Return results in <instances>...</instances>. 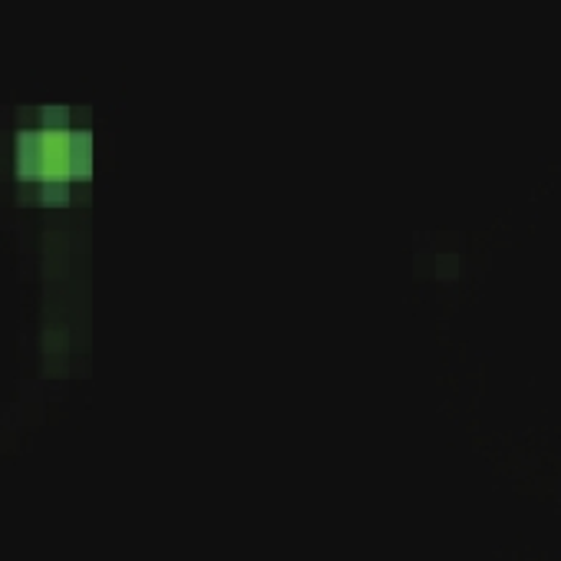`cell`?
Wrapping results in <instances>:
<instances>
[{
  "label": "cell",
  "mask_w": 561,
  "mask_h": 561,
  "mask_svg": "<svg viewBox=\"0 0 561 561\" xmlns=\"http://www.w3.org/2000/svg\"><path fill=\"white\" fill-rule=\"evenodd\" d=\"M18 172L44 185H64L90 172V136L70 126H37L18 136Z\"/></svg>",
  "instance_id": "1"
}]
</instances>
